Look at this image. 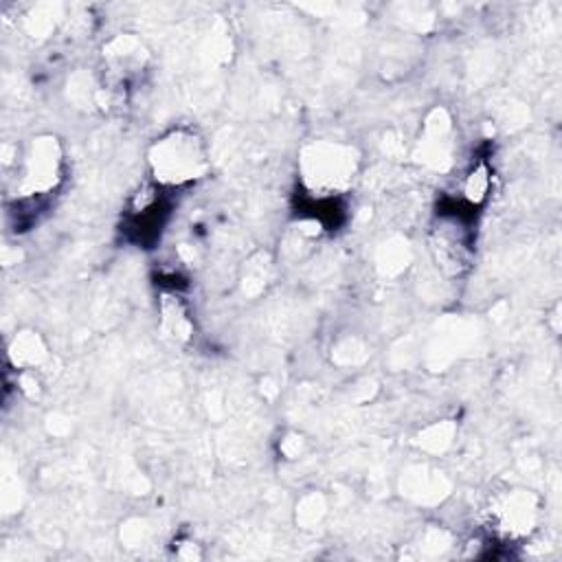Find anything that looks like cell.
Wrapping results in <instances>:
<instances>
[{"instance_id":"cell-1","label":"cell","mask_w":562,"mask_h":562,"mask_svg":"<svg viewBox=\"0 0 562 562\" xmlns=\"http://www.w3.org/2000/svg\"><path fill=\"white\" fill-rule=\"evenodd\" d=\"M149 165L158 182L182 184L204 176L209 162L200 136L187 127L171 130L149 149Z\"/></svg>"},{"instance_id":"cell-2","label":"cell","mask_w":562,"mask_h":562,"mask_svg":"<svg viewBox=\"0 0 562 562\" xmlns=\"http://www.w3.org/2000/svg\"><path fill=\"white\" fill-rule=\"evenodd\" d=\"M351 149L331 143H318L303 154V178L307 187L318 195H327L347 187L353 173Z\"/></svg>"},{"instance_id":"cell-3","label":"cell","mask_w":562,"mask_h":562,"mask_svg":"<svg viewBox=\"0 0 562 562\" xmlns=\"http://www.w3.org/2000/svg\"><path fill=\"white\" fill-rule=\"evenodd\" d=\"M61 154L55 138H37L24 160L20 189L24 195H42L50 191L59 178Z\"/></svg>"},{"instance_id":"cell-4","label":"cell","mask_w":562,"mask_h":562,"mask_svg":"<svg viewBox=\"0 0 562 562\" xmlns=\"http://www.w3.org/2000/svg\"><path fill=\"white\" fill-rule=\"evenodd\" d=\"M430 248L437 266H441L448 274H461L470 266L472 248L465 233V226L459 217H443L432 231Z\"/></svg>"},{"instance_id":"cell-5","label":"cell","mask_w":562,"mask_h":562,"mask_svg":"<svg viewBox=\"0 0 562 562\" xmlns=\"http://www.w3.org/2000/svg\"><path fill=\"white\" fill-rule=\"evenodd\" d=\"M492 518L505 536L527 533L536 520V501L525 490H514L494 503Z\"/></svg>"},{"instance_id":"cell-6","label":"cell","mask_w":562,"mask_h":562,"mask_svg":"<svg viewBox=\"0 0 562 562\" xmlns=\"http://www.w3.org/2000/svg\"><path fill=\"white\" fill-rule=\"evenodd\" d=\"M11 356H13L15 364L31 367V364H37L44 358V347H42V342L35 334H22L13 340Z\"/></svg>"},{"instance_id":"cell-7","label":"cell","mask_w":562,"mask_h":562,"mask_svg":"<svg viewBox=\"0 0 562 562\" xmlns=\"http://www.w3.org/2000/svg\"><path fill=\"white\" fill-rule=\"evenodd\" d=\"M487 189H490V169L485 165H476L463 182V195L470 204H479L487 195Z\"/></svg>"}]
</instances>
